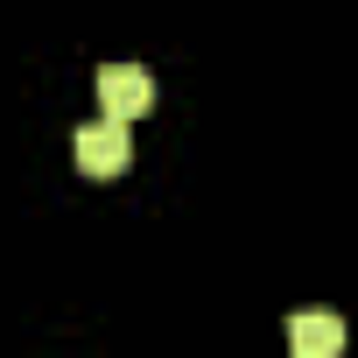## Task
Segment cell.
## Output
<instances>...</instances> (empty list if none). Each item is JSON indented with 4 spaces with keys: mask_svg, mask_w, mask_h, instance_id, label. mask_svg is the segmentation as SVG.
<instances>
[{
    "mask_svg": "<svg viewBox=\"0 0 358 358\" xmlns=\"http://www.w3.org/2000/svg\"><path fill=\"white\" fill-rule=\"evenodd\" d=\"M99 106H106L113 120H141V113L155 106L148 64H106V71H99Z\"/></svg>",
    "mask_w": 358,
    "mask_h": 358,
    "instance_id": "cell-2",
    "label": "cell"
},
{
    "mask_svg": "<svg viewBox=\"0 0 358 358\" xmlns=\"http://www.w3.org/2000/svg\"><path fill=\"white\" fill-rule=\"evenodd\" d=\"M288 344H295V358H337L344 351V323L337 316H295Z\"/></svg>",
    "mask_w": 358,
    "mask_h": 358,
    "instance_id": "cell-3",
    "label": "cell"
},
{
    "mask_svg": "<svg viewBox=\"0 0 358 358\" xmlns=\"http://www.w3.org/2000/svg\"><path fill=\"white\" fill-rule=\"evenodd\" d=\"M71 148H78V169H85V176H120V169L134 162V141H127V120H113V113H106V120H85Z\"/></svg>",
    "mask_w": 358,
    "mask_h": 358,
    "instance_id": "cell-1",
    "label": "cell"
}]
</instances>
